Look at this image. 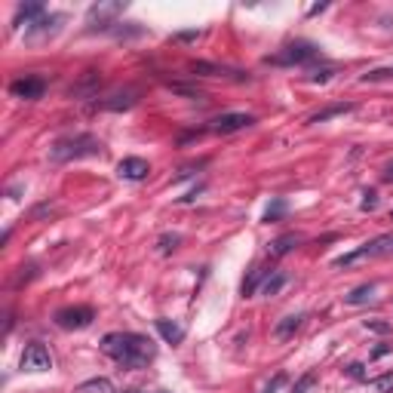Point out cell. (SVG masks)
<instances>
[{
  "label": "cell",
  "instance_id": "obj_21",
  "mask_svg": "<svg viewBox=\"0 0 393 393\" xmlns=\"http://www.w3.org/2000/svg\"><path fill=\"white\" fill-rule=\"evenodd\" d=\"M77 393H114V384L108 381V378H92V381L80 384Z\"/></svg>",
  "mask_w": 393,
  "mask_h": 393
},
{
  "label": "cell",
  "instance_id": "obj_35",
  "mask_svg": "<svg viewBox=\"0 0 393 393\" xmlns=\"http://www.w3.org/2000/svg\"><path fill=\"white\" fill-rule=\"evenodd\" d=\"M384 182H393V166L384 169Z\"/></svg>",
  "mask_w": 393,
  "mask_h": 393
},
{
  "label": "cell",
  "instance_id": "obj_6",
  "mask_svg": "<svg viewBox=\"0 0 393 393\" xmlns=\"http://www.w3.org/2000/svg\"><path fill=\"white\" fill-rule=\"evenodd\" d=\"M252 123H255L252 114L231 111V114H221V117L212 120V123H209V132H216V135H231V132L246 130V126H252Z\"/></svg>",
  "mask_w": 393,
  "mask_h": 393
},
{
  "label": "cell",
  "instance_id": "obj_9",
  "mask_svg": "<svg viewBox=\"0 0 393 393\" xmlns=\"http://www.w3.org/2000/svg\"><path fill=\"white\" fill-rule=\"evenodd\" d=\"M148 173H151V166L141 157H126V160L117 163V175L126 178V182H141V178H148Z\"/></svg>",
  "mask_w": 393,
  "mask_h": 393
},
{
  "label": "cell",
  "instance_id": "obj_28",
  "mask_svg": "<svg viewBox=\"0 0 393 393\" xmlns=\"http://www.w3.org/2000/svg\"><path fill=\"white\" fill-rule=\"evenodd\" d=\"M332 74H335L332 68H323V71H313V74L307 77V80H311V83H326V80H329V77H332Z\"/></svg>",
  "mask_w": 393,
  "mask_h": 393
},
{
  "label": "cell",
  "instance_id": "obj_16",
  "mask_svg": "<svg viewBox=\"0 0 393 393\" xmlns=\"http://www.w3.org/2000/svg\"><path fill=\"white\" fill-rule=\"evenodd\" d=\"M157 332H160L163 341H169V344H182L184 341V326H178L175 320H157Z\"/></svg>",
  "mask_w": 393,
  "mask_h": 393
},
{
  "label": "cell",
  "instance_id": "obj_18",
  "mask_svg": "<svg viewBox=\"0 0 393 393\" xmlns=\"http://www.w3.org/2000/svg\"><path fill=\"white\" fill-rule=\"evenodd\" d=\"M347 304H369L375 302V283H366V286H356V289H350L344 295Z\"/></svg>",
  "mask_w": 393,
  "mask_h": 393
},
{
  "label": "cell",
  "instance_id": "obj_23",
  "mask_svg": "<svg viewBox=\"0 0 393 393\" xmlns=\"http://www.w3.org/2000/svg\"><path fill=\"white\" fill-rule=\"evenodd\" d=\"M313 384H317V372H307V375H302L295 381V387H292V393H307L313 387Z\"/></svg>",
  "mask_w": 393,
  "mask_h": 393
},
{
  "label": "cell",
  "instance_id": "obj_20",
  "mask_svg": "<svg viewBox=\"0 0 393 393\" xmlns=\"http://www.w3.org/2000/svg\"><path fill=\"white\" fill-rule=\"evenodd\" d=\"M286 283H289V277L280 274V270H274V274H270L268 280L261 283V289H259V292H261V295H268V298H270V295H277V292H280Z\"/></svg>",
  "mask_w": 393,
  "mask_h": 393
},
{
  "label": "cell",
  "instance_id": "obj_24",
  "mask_svg": "<svg viewBox=\"0 0 393 393\" xmlns=\"http://www.w3.org/2000/svg\"><path fill=\"white\" fill-rule=\"evenodd\" d=\"M283 212H286V203H283V200H274V203L264 209V221H277Z\"/></svg>",
  "mask_w": 393,
  "mask_h": 393
},
{
  "label": "cell",
  "instance_id": "obj_7",
  "mask_svg": "<svg viewBox=\"0 0 393 393\" xmlns=\"http://www.w3.org/2000/svg\"><path fill=\"white\" fill-rule=\"evenodd\" d=\"M22 369L25 372H49L53 369V356H49V350L44 344H28L25 353H22Z\"/></svg>",
  "mask_w": 393,
  "mask_h": 393
},
{
  "label": "cell",
  "instance_id": "obj_25",
  "mask_svg": "<svg viewBox=\"0 0 393 393\" xmlns=\"http://www.w3.org/2000/svg\"><path fill=\"white\" fill-rule=\"evenodd\" d=\"M178 243H182V237H178V234H173V237H160V252H175L178 249Z\"/></svg>",
  "mask_w": 393,
  "mask_h": 393
},
{
  "label": "cell",
  "instance_id": "obj_14",
  "mask_svg": "<svg viewBox=\"0 0 393 393\" xmlns=\"http://www.w3.org/2000/svg\"><path fill=\"white\" fill-rule=\"evenodd\" d=\"M40 19H44V6L40 3H22L16 10V28H22V22H25V28H31L34 22H40Z\"/></svg>",
  "mask_w": 393,
  "mask_h": 393
},
{
  "label": "cell",
  "instance_id": "obj_8",
  "mask_svg": "<svg viewBox=\"0 0 393 393\" xmlns=\"http://www.w3.org/2000/svg\"><path fill=\"white\" fill-rule=\"evenodd\" d=\"M44 89H46V80L44 77H19V80H12L10 83V92L16 98H25V102H34V98H40L44 96Z\"/></svg>",
  "mask_w": 393,
  "mask_h": 393
},
{
  "label": "cell",
  "instance_id": "obj_31",
  "mask_svg": "<svg viewBox=\"0 0 393 393\" xmlns=\"http://www.w3.org/2000/svg\"><path fill=\"white\" fill-rule=\"evenodd\" d=\"M347 375L350 378H366V372H363L360 363H353V366H347Z\"/></svg>",
  "mask_w": 393,
  "mask_h": 393
},
{
  "label": "cell",
  "instance_id": "obj_30",
  "mask_svg": "<svg viewBox=\"0 0 393 393\" xmlns=\"http://www.w3.org/2000/svg\"><path fill=\"white\" fill-rule=\"evenodd\" d=\"M169 89H173V92H182V96H191V98L197 96V89H191V87H182V83H169Z\"/></svg>",
  "mask_w": 393,
  "mask_h": 393
},
{
  "label": "cell",
  "instance_id": "obj_12",
  "mask_svg": "<svg viewBox=\"0 0 393 393\" xmlns=\"http://www.w3.org/2000/svg\"><path fill=\"white\" fill-rule=\"evenodd\" d=\"M295 246H302V234H283V237H277L268 246V255L270 259H283V255H289Z\"/></svg>",
  "mask_w": 393,
  "mask_h": 393
},
{
  "label": "cell",
  "instance_id": "obj_32",
  "mask_svg": "<svg viewBox=\"0 0 393 393\" xmlns=\"http://www.w3.org/2000/svg\"><path fill=\"white\" fill-rule=\"evenodd\" d=\"M390 353V347L387 344H378L375 350H372V360H378V356H387Z\"/></svg>",
  "mask_w": 393,
  "mask_h": 393
},
{
  "label": "cell",
  "instance_id": "obj_13",
  "mask_svg": "<svg viewBox=\"0 0 393 393\" xmlns=\"http://www.w3.org/2000/svg\"><path fill=\"white\" fill-rule=\"evenodd\" d=\"M191 71H194V74H200V77H237V80H243V77H246V74H240V71L212 65V62H191Z\"/></svg>",
  "mask_w": 393,
  "mask_h": 393
},
{
  "label": "cell",
  "instance_id": "obj_4",
  "mask_svg": "<svg viewBox=\"0 0 393 393\" xmlns=\"http://www.w3.org/2000/svg\"><path fill=\"white\" fill-rule=\"evenodd\" d=\"M381 255H393V234L375 237L372 243H363L360 249H353V252L341 255V259L335 261V268H350V264H360L366 259H381Z\"/></svg>",
  "mask_w": 393,
  "mask_h": 393
},
{
  "label": "cell",
  "instance_id": "obj_36",
  "mask_svg": "<svg viewBox=\"0 0 393 393\" xmlns=\"http://www.w3.org/2000/svg\"><path fill=\"white\" fill-rule=\"evenodd\" d=\"M390 218H393V216H390Z\"/></svg>",
  "mask_w": 393,
  "mask_h": 393
},
{
  "label": "cell",
  "instance_id": "obj_17",
  "mask_svg": "<svg viewBox=\"0 0 393 393\" xmlns=\"http://www.w3.org/2000/svg\"><path fill=\"white\" fill-rule=\"evenodd\" d=\"M270 274H274V268H252V270H249V277H246V280H243V289H240V292L249 298L255 289H261V283L268 280Z\"/></svg>",
  "mask_w": 393,
  "mask_h": 393
},
{
  "label": "cell",
  "instance_id": "obj_2",
  "mask_svg": "<svg viewBox=\"0 0 393 393\" xmlns=\"http://www.w3.org/2000/svg\"><path fill=\"white\" fill-rule=\"evenodd\" d=\"M102 154V141L96 135H71V139H59L49 148V160L53 163H68L80 160V157H96Z\"/></svg>",
  "mask_w": 393,
  "mask_h": 393
},
{
  "label": "cell",
  "instance_id": "obj_15",
  "mask_svg": "<svg viewBox=\"0 0 393 393\" xmlns=\"http://www.w3.org/2000/svg\"><path fill=\"white\" fill-rule=\"evenodd\" d=\"M302 313H289V317H283L280 323L274 326V338L277 341H286V338H292V335L298 332V329H302Z\"/></svg>",
  "mask_w": 393,
  "mask_h": 393
},
{
  "label": "cell",
  "instance_id": "obj_5",
  "mask_svg": "<svg viewBox=\"0 0 393 393\" xmlns=\"http://www.w3.org/2000/svg\"><path fill=\"white\" fill-rule=\"evenodd\" d=\"M92 320H96V311L87 307V304L55 311V326L59 329H87V326H92Z\"/></svg>",
  "mask_w": 393,
  "mask_h": 393
},
{
  "label": "cell",
  "instance_id": "obj_11",
  "mask_svg": "<svg viewBox=\"0 0 393 393\" xmlns=\"http://www.w3.org/2000/svg\"><path fill=\"white\" fill-rule=\"evenodd\" d=\"M135 102H139V98H135V89H123V92L108 96L105 102H98L96 108H102V111H130Z\"/></svg>",
  "mask_w": 393,
  "mask_h": 393
},
{
  "label": "cell",
  "instance_id": "obj_33",
  "mask_svg": "<svg viewBox=\"0 0 393 393\" xmlns=\"http://www.w3.org/2000/svg\"><path fill=\"white\" fill-rule=\"evenodd\" d=\"M283 381H286V375H277V378H274V381H270V384H268V390H264V393H274V390H277V387H280V384H283Z\"/></svg>",
  "mask_w": 393,
  "mask_h": 393
},
{
  "label": "cell",
  "instance_id": "obj_19",
  "mask_svg": "<svg viewBox=\"0 0 393 393\" xmlns=\"http://www.w3.org/2000/svg\"><path fill=\"white\" fill-rule=\"evenodd\" d=\"M347 111H353V105H350V102L329 105V108H323L320 114H313V117H311V123H326V120H332V117H341V114H347Z\"/></svg>",
  "mask_w": 393,
  "mask_h": 393
},
{
  "label": "cell",
  "instance_id": "obj_29",
  "mask_svg": "<svg viewBox=\"0 0 393 393\" xmlns=\"http://www.w3.org/2000/svg\"><path fill=\"white\" fill-rule=\"evenodd\" d=\"M200 37V31H182V34H175L173 40H178V44H191V40H197Z\"/></svg>",
  "mask_w": 393,
  "mask_h": 393
},
{
  "label": "cell",
  "instance_id": "obj_1",
  "mask_svg": "<svg viewBox=\"0 0 393 393\" xmlns=\"http://www.w3.org/2000/svg\"><path fill=\"white\" fill-rule=\"evenodd\" d=\"M102 353L120 363L123 369H145L157 356V347L151 338L139 332H111L102 338Z\"/></svg>",
  "mask_w": 393,
  "mask_h": 393
},
{
  "label": "cell",
  "instance_id": "obj_27",
  "mask_svg": "<svg viewBox=\"0 0 393 393\" xmlns=\"http://www.w3.org/2000/svg\"><path fill=\"white\" fill-rule=\"evenodd\" d=\"M375 206H378V194H375V191H366V194H363L360 209H363V212H372V209H375Z\"/></svg>",
  "mask_w": 393,
  "mask_h": 393
},
{
  "label": "cell",
  "instance_id": "obj_34",
  "mask_svg": "<svg viewBox=\"0 0 393 393\" xmlns=\"http://www.w3.org/2000/svg\"><path fill=\"white\" fill-rule=\"evenodd\" d=\"M326 10V3H317V6H311V12H307V16H317V12H323Z\"/></svg>",
  "mask_w": 393,
  "mask_h": 393
},
{
  "label": "cell",
  "instance_id": "obj_26",
  "mask_svg": "<svg viewBox=\"0 0 393 393\" xmlns=\"http://www.w3.org/2000/svg\"><path fill=\"white\" fill-rule=\"evenodd\" d=\"M366 329H372V332H378V335H387L390 332V323H384V320H366V323H363Z\"/></svg>",
  "mask_w": 393,
  "mask_h": 393
},
{
  "label": "cell",
  "instance_id": "obj_3",
  "mask_svg": "<svg viewBox=\"0 0 393 393\" xmlns=\"http://www.w3.org/2000/svg\"><path fill=\"white\" fill-rule=\"evenodd\" d=\"M320 59V49L313 44H304V40H295V44H286L280 53L268 55V65H277V68H295V65H307V62Z\"/></svg>",
  "mask_w": 393,
  "mask_h": 393
},
{
  "label": "cell",
  "instance_id": "obj_10",
  "mask_svg": "<svg viewBox=\"0 0 393 393\" xmlns=\"http://www.w3.org/2000/svg\"><path fill=\"white\" fill-rule=\"evenodd\" d=\"M126 10V3H96L89 10V22H98V28H111V19L120 16Z\"/></svg>",
  "mask_w": 393,
  "mask_h": 393
},
{
  "label": "cell",
  "instance_id": "obj_22",
  "mask_svg": "<svg viewBox=\"0 0 393 393\" xmlns=\"http://www.w3.org/2000/svg\"><path fill=\"white\" fill-rule=\"evenodd\" d=\"M363 83H378V80H393V65L387 68H375V71H369V74H363L360 77Z\"/></svg>",
  "mask_w": 393,
  "mask_h": 393
}]
</instances>
